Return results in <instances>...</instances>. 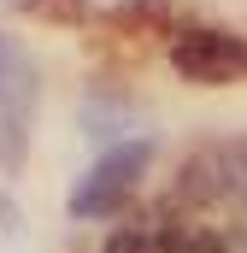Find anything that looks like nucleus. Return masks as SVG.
I'll list each match as a JSON object with an SVG mask.
<instances>
[{"mask_svg":"<svg viewBox=\"0 0 247 253\" xmlns=\"http://www.w3.org/2000/svg\"><path fill=\"white\" fill-rule=\"evenodd\" d=\"M18 159H24V118L0 112V165H6V171H18Z\"/></svg>","mask_w":247,"mask_h":253,"instance_id":"obj_7","label":"nucleus"},{"mask_svg":"<svg viewBox=\"0 0 247 253\" xmlns=\"http://www.w3.org/2000/svg\"><path fill=\"white\" fill-rule=\"evenodd\" d=\"M177 194L183 200H224V189H218V147H200V153H188L183 159V177H177Z\"/></svg>","mask_w":247,"mask_h":253,"instance_id":"obj_4","label":"nucleus"},{"mask_svg":"<svg viewBox=\"0 0 247 253\" xmlns=\"http://www.w3.org/2000/svg\"><path fill=\"white\" fill-rule=\"evenodd\" d=\"M218 189L224 200L247 206V141H218Z\"/></svg>","mask_w":247,"mask_h":253,"instance_id":"obj_5","label":"nucleus"},{"mask_svg":"<svg viewBox=\"0 0 247 253\" xmlns=\"http://www.w3.org/2000/svg\"><path fill=\"white\" fill-rule=\"evenodd\" d=\"M106 253H159V224H124V230H112Z\"/></svg>","mask_w":247,"mask_h":253,"instance_id":"obj_6","label":"nucleus"},{"mask_svg":"<svg viewBox=\"0 0 247 253\" xmlns=\"http://www.w3.org/2000/svg\"><path fill=\"white\" fill-rule=\"evenodd\" d=\"M147 159H153V141H147V135H129L118 147H106V153L94 159V171L71 189V218H106V212H118L124 200L135 194Z\"/></svg>","mask_w":247,"mask_h":253,"instance_id":"obj_1","label":"nucleus"},{"mask_svg":"<svg viewBox=\"0 0 247 253\" xmlns=\"http://www.w3.org/2000/svg\"><path fill=\"white\" fill-rule=\"evenodd\" d=\"M171 71H177L183 83H200V88L242 83L247 77V36L194 24V30H183V36L171 42Z\"/></svg>","mask_w":247,"mask_h":253,"instance_id":"obj_2","label":"nucleus"},{"mask_svg":"<svg viewBox=\"0 0 247 253\" xmlns=\"http://www.w3.org/2000/svg\"><path fill=\"white\" fill-rule=\"evenodd\" d=\"M18 65H24V53H18V47H12V42L0 36V88L12 83V71H18Z\"/></svg>","mask_w":247,"mask_h":253,"instance_id":"obj_8","label":"nucleus"},{"mask_svg":"<svg viewBox=\"0 0 247 253\" xmlns=\"http://www.w3.org/2000/svg\"><path fill=\"white\" fill-rule=\"evenodd\" d=\"M124 129H135V112H129L124 94H88V100H82V135H94V141H118Z\"/></svg>","mask_w":247,"mask_h":253,"instance_id":"obj_3","label":"nucleus"}]
</instances>
